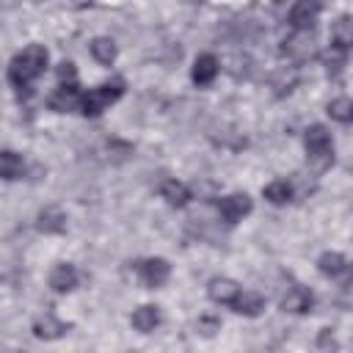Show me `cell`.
Segmentation results:
<instances>
[{
	"mask_svg": "<svg viewBox=\"0 0 353 353\" xmlns=\"http://www.w3.org/2000/svg\"><path fill=\"white\" fill-rule=\"evenodd\" d=\"M47 63H50V52H47V47H41V44H28L25 50H19L14 58H11V63H8V69H6V77H8V83L17 88V91H30V85L47 72Z\"/></svg>",
	"mask_w": 353,
	"mask_h": 353,
	"instance_id": "6da1fadb",
	"label": "cell"
},
{
	"mask_svg": "<svg viewBox=\"0 0 353 353\" xmlns=\"http://www.w3.org/2000/svg\"><path fill=\"white\" fill-rule=\"evenodd\" d=\"M124 94V80L121 77H113V80H105L94 88H88L83 94V105H80V113L83 116H99L102 110H108L119 97Z\"/></svg>",
	"mask_w": 353,
	"mask_h": 353,
	"instance_id": "7a4b0ae2",
	"label": "cell"
},
{
	"mask_svg": "<svg viewBox=\"0 0 353 353\" xmlns=\"http://www.w3.org/2000/svg\"><path fill=\"white\" fill-rule=\"evenodd\" d=\"M303 146H306V157L317 165V168H328L334 163V138L328 132V127L323 124H312L303 132Z\"/></svg>",
	"mask_w": 353,
	"mask_h": 353,
	"instance_id": "3957f363",
	"label": "cell"
},
{
	"mask_svg": "<svg viewBox=\"0 0 353 353\" xmlns=\"http://www.w3.org/2000/svg\"><path fill=\"white\" fill-rule=\"evenodd\" d=\"M281 52L295 61V63H303V61H312L317 55V41H314V33L312 30H292L284 41H281Z\"/></svg>",
	"mask_w": 353,
	"mask_h": 353,
	"instance_id": "277c9868",
	"label": "cell"
},
{
	"mask_svg": "<svg viewBox=\"0 0 353 353\" xmlns=\"http://www.w3.org/2000/svg\"><path fill=\"white\" fill-rule=\"evenodd\" d=\"M251 210H254V204H251V196L248 193H229V196L218 199V215L229 226H234L237 221H243Z\"/></svg>",
	"mask_w": 353,
	"mask_h": 353,
	"instance_id": "5b68a950",
	"label": "cell"
},
{
	"mask_svg": "<svg viewBox=\"0 0 353 353\" xmlns=\"http://www.w3.org/2000/svg\"><path fill=\"white\" fill-rule=\"evenodd\" d=\"M83 105V91L77 88V83L72 85H58L50 97H47V108L55 110V113H72V110H80Z\"/></svg>",
	"mask_w": 353,
	"mask_h": 353,
	"instance_id": "8992f818",
	"label": "cell"
},
{
	"mask_svg": "<svg viewBox=\"0 0 353 353\" xmlns=\"http://www.w3.org/2000/svg\"><path fill=\"white\" fill-rule=\"evenodd\" d=\"M138 276H141V281L149 290H157V287H163L168 281L171 265L165 259H160V256H149V259H141L138 262Z\"/></svg>",
	"mask_w": 353,
	"mask_h": 353,
	"instance_id": "52a82bcc",
	"label": "cell"
},
{
	"mask_svg": "<svg viewBox=\"0 0 353 353\" xmlns=\"http://www.w3.org/2000/svg\"><path fill=\"white\" fill-rule=\"evenodd\" d=\"M320 11H323V6H320V3L298 0V3L290 8V14H287L290 28H292V30H312V28H314V22H317V17H320Z\"/></svg>",
	"mask_w": 353,
	"mask_h": 353,
	"instance_id": "ba28073f",
	"label": "cell"
},
{
	"mask_svg": "<svg viewBox=\"0 0 353 353\" xmlns=\"http://www.w3.org/2000/svg\"><path fill=\"white\" fill-rule=\"evenodd\" d=\"M207 295L212 303H221V306H234V301L240 298V284L234 279H226V276H215L210 279L207 284Z\"/></svg>",
	"mask_w": 353,
	"mask_h": 353,
	"instance_id": "9c48e42d",
	"label": "cell"
},
{
	"mask_svg": "<svg viewBox=\"0 0 353 353\" xmlns=\"http://www.w3.org/2000/svg\"><path fill=\"white\" fill-rule=\"evenodd\" d=\"M218 72H221V61H218L212 52H201V55H196V61H193L190 80H193L196 85H210V83L218 77Z\"/></svg>",
	"mask_w": 353,
	"mask_h": 353,
	"instance_id": "30bf717a",
	"label": "cell"
},
{
	"mask_svg": "<svg viewBox=\"0 0 353 353\" xmlns=\"http://www.w3.org/2000/svg\"><path fill=\"white\" fill-rule=\"evenodd\" d=\"M312 306H314V295L309 287H301V284L290 287L287 295L281 298V309L290 314H306V312H312Z\"/></svg>",
	"mask_w": 353,
	"mask_h": 353,
	"instance_id": "8fae6325",
	"label": "cell"
},
{
	"mask_svg": "<svg viewBox=\"0 0 353 353\" xmlns=\"http://www.w3.org/2000/svg\"><path fill=\"white\" fill-rule=\"evenodd\" d=\"M36 229H39L41 234H63V232H66V212H63L61 207H55V204L39 210V215H36Z\"/></svg>",
	"mask_w": 353,
	"mask_h": 353,
	"instance_id": "7c38bea8",
	"label": "cell"
},
{
	"mask_svg": "<svg viewBox=\"0 0 353 353\" xmlns=\"http://www.w3.org/2000/svg\"><path fill=\"white\" fill-rule=\"evenodd\" d=\"M30 331H33L36 339L50 342V339H61V336L69 331V323L58 320L55 314H41V317L33 320V328H30Z\"/></svg>",
	"mask_w": 353,
	"mask_h": 353,
	"instance_id": "4fadbf2b",
	"label": "cell"
},
{
	"mask_svg": "<svg viewBox=\"0 0 353 353\" xmlns=\"http://www.w3.org/2000/svg\"><path fill=\"white\" fill-rule=\"evenodd\" d=\"M331 47L336 50H353V17L342 14L331 22Z\"/></svg>",
	"mask_w": 353,
	"mask_h": 353,
	"instance_id": "5bb4252c",
	"label": "cell"
},
{
	"mask_svg": "<svg viewBox=\"0 0 353 353\" xmlns=\"http://www.w3.org/2000/svg\"><path fill=\"white\" fill-rule=\"evenodd\" d=\"M50 287L55 292H72L77 287V270H74V265H69V262L55 265L50 270Z\"/></svg>",
	"mask_w": 353,
	"mask_h": 353,
	"instance_id": "9a60e30c",
	"label": "cell"
},
{
	"mask_svg": "<svg viewBox=\"0 0 353 353\" xmlns=\"http://www.w3.org/2000/svg\"><path fill=\"white\" fill-rule=\"evenodd\" d=\"M298 80H301V72H298L295 66H281V69L273 72V77H270V88H273L276 97H287V94L298 85Z\"/></svg>",
	"mask_w": 353,
	"mask_h": 353,
	"instance_id": "2e32d148",
	"label": "cell"
},
{
	"mask_svg": "<svg viewBox=\"0 0 353 353\" xmlns=\"http://www.w3.org/2000/svg\"><path fill=\"white\" fill-rule=\"evenodd\" d=\"M0 176L6 182H14V179H22L25 176V160L11 152V149H3L0 152Z\"/></svg>",
	"mask_w": 353,
	"mask_h": 353,
	"instance_id": "e0dca14e",
	"label": "cell"
},
{
	"mask_svg": "<svg viewBox=\"0 0 353 353\" xmlns=\"http://www.w3.org/2000/svg\"><path fill=\"white\" fill-rule=\"evenodd\" d=\"M130 323H132L135 331L149 334V331L157 328V323H160V312H157V306H149V303H146V306H138V309L132 312Z\"/></svg>",
	"mask_w": 353,
	"mask_h": 353,
	"instance_id": "ac0fdd59",
	"label": "cell"
},
{
	"mask_svg": "<svg viewBox=\"0 0 353 353\" xmlns=\"http://www.w3.org/2000/svg\"><path fill=\"white\" fill-rule=\"evenodd\" d=\"M88 50H91V58H94L97 63H102V66H110V63L116 61V41H113L110 36H97V39L88 44Z\"/></svg>",
	"mask_w": 353,
	"mask_h": 353,
	"instance_id": "d6986e66",
	"label": "cell"
},
{
	"mask_svg": "<svg viewBox=\"0 0 353 353\" xmlns=\"http://www.w3.org/2000/svg\"><path fill=\"white\" fill-rule=\"evenodd\" d=\"M160 196H163V199H165L171 207H185V204L190 201V190H188V185H182V182H176V179L163 182Z\"/></svg>",
	"mask_w": 353,
	"mask_h": 353,
	"instance_id": "ffe728a7",
	"label": "cell"
},
{
	"mask_svg": "<svg viewBox=\"0 0 353 353\" xmlns=\"http://www.w3.org/2000/svg\"><path fill=\"white\" fill-rule=\"evenodd\" d=\"M265 309V298L259 292H240V298L234 301V312L243 317H256Z\"/></svg>",
	"mask_w": 353,
	"mask_h": 353,
	"instance_id": "44dd1931",
	"label": "cell"
},
{
	"mask_svg": "<svg viewBox=\"0 0 353 353\" xmlns=\"http://www.w3.org/2000/svg\"><path fill=\"white\" fill-rule=\"evenodd\" d=\"M325 113L339 124H350L353 121V97H334L325 105Z\"/></svg>",
	"mask_w": 353,
	"mask_h": 353,
	"instance_id": "7402d4cb",
	"label": "cell"
},
{
	"mask_svg": "<svg viewBox=\"0 0 353 353\" xmlns=\"http://www.w3.org/2000/svg\"><path fill=\"white\" fill-rule=\"evenodd\" d=\"M262 196L270 201V204H287L290 199H292V185L287 182V179H273V182H268L265 188H262Z\"/></svg>",
	"mask_w": 353,
	"mask_h": 353,
	"instance_id": "603a6c76",
	"label": "cell"
},
{
	"mask_svg": "<svg viewBox=\"0 0 353 353\" xmlns=\"http://www.w3.org/2000/svg\"><path fill=\"white\" fill-rule=\"evenodd\" d=\"M345 268H347V259L339 254V251H325V254H320V259H317V270L323 273V276H339V273H345Z\"/></svg>",
	"mask_w": 353,
	"mask_h": 353,
	"instance_id": "cb8c5ba5",
	"label": "cell"
},
{
	"mask_svg": "<svg viewBox=\"0 0 353 353\" xmlns=\"http://www.w3.org/2000/svg\"><path fill=\"white\" fill-rule=\"evenodd\" d=\"M320 61H323V66H325L328 74H339L342 66L347 63V52L345 50H336V47H328L325 52H320Z\"/></svg>",
	"mask_w": 353,
	"mask_h": 353,
	"instance_id": "d4e9b609",
	"label": "cell"
},
{
	"mask_svg": "<svg viewBox=\"0 0 353 353\" xmlns=\"http://www.w3.org/2000/svg\"><path fill=\"white\" fill-rule=\"evenodd\" d=\"M229 72L237 77V80H245L248 74H251V58L245 55V52H234L232 58H229Z\"/></svg>",
	"mask_w": 353,
	"mask_h": 353,
	"instance_id": "484cf974",
	"label": "cell"
},
{
	"mask_svg": "<svg viewBox=\"0 0 353 353\" xmlns=\"http://www.w3.org/2000/svg\"><path fill=\"white\" fill-rule=\"evenodd\" d=\"M55 77L61 85H72V83H77V66L72 61H61L55 66Z\"/></svg>",
	"mask_w": 353,
	"mask_h": 353,
	"instance_id": "4316f807",
	"label": "cell"
},
{
	"mask_svg": "<svg viewBox=\"0 0 353 353\" xmlns=\"http://www.w3.org/2000/svg\"><path fill=\"white\" fill-rule=\"evenodd\" d=\"M196 325H199V331H201V334H207V336H210V334H215V331L221 328V323H218L215 317H199V323H196Z\"/></svg>",
	"mask_w": 353,
	"mask_h": 353,
	"instance_id": "83f0119b",
	"label": "cell"
}]
</instances>
